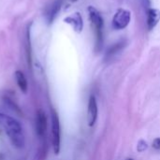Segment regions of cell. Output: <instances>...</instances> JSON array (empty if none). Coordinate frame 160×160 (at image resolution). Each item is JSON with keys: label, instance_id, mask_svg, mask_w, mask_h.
<instances>
[{"label": "cell", "instance_id": "obj_4", "mask_svg": "<svg viewBox=\"0 0 160 160\" xmlns=\"http://www.w3.org/2000/svg\"><path fill=\"white\" fill-rule=\"evenodd\" d=\"M131 13L128 9L118 8L112 18V26L116 30L125 29L130 22Z\"/></svg>", "mask_w": 160, "mask_h": 160}, {"label": "cell", "instance_id": "obj_7", "mask_svg": "<svg viewBox=\"0 0 160 160\" xmlns=\"http://www.w3.org/2000/svg\"><path fill=\"white\" fill-rule=\"evenodd\" d=\"M64 22L72 26L76 33H81L83 28V21L80 12H74L64 19Z\"/></svg>", "mask_w": 160, "mask_h": 160}, {"label": "cell", "instance_id": "obj_6", "mask_svg": "<svg viewBox=\"0 0 160 160\" xmlns=\"http://www.w3.org/2000/svg\"><path fill=\"white\" fill-rule=\"evenodd\" d=\"M98 103L97 99L94 96H91L88 101V109H87V121L88 126L93 127L98 119Z\"/></svg>", "mask_w": 160, "mask_h": 160}, {"label": "cell", "instance_id": "obj_3", "mask_svg": "<svg viewBox=\"0 0 160 160\" xmlns=\"http://www.w3.org/2000/svg\"><path fill=\"white\" fill-rule=\"evenodd\" d=\"M52 143L55 155L60 153L61 149V126L59 117L55 111H52Z\"/></svg>", "mask_w": 160, "mask_h": 160}, {"label": "cell", "instance_id": "obj_1", "mask_svg": "<svg viewBox=\"0 0 160 160\" xmlns=\"http://www.w3.org/2000/svg\"><path fill=\"white\" fill-rule=\"evenodd\" d=\"M0 126L5 130L6 134L8 135L9 141L11 142L14 147L16 148L23 147L25 142L24 134L22 126L16 119L5 113H0Z\"/></svg>", "mask_w": 160, "mask_h": 160}, {"label": "cell", "instance_id": "obj_14", "mask_svg": "<svg viewBox=\"0 0 160 160\" xmlns=\"http://www.w3.org/2000/svg\"><path fill=\"white\" fill-rule=\"evenodd\" d=\"M152 146L156 150H160V138H157V139L154 140Z\"/></svg>", "mask_w": 160, "mask_h": 160}, {"label": "cell", "instance_id": "obj_16", "mask_svg": "<svg viewBox=\"0 0 160 160\" xmlns=\"http://www.w3.org/2000/svg\"><path fill=\"white\" fill-rule=\"evenodd\" d=\"M72 2H75V1H77V0H71Z\"/></svg>", "mask_w": 160, "mask_h": 160}, {"label": "cell", "instance_id": "obj_2", "mask_svg": "<svg viewBox=\"0 0 160 160\" xmlns=\"http://www.w3.org/2000/svg\"><path fill=\"white\" fill-rule=\"evenodd\" d=\"M88 14L91 23L95 29V35H96L95 51L96 52H99L103 47V25H104L103 18L100 12L92 6L88 7Z\"/></svg>", "mask_w": 160, "mask_h": 160}, {"label": "cell", "instance_id": "obj_13", "mask_svg": "<svg viewBox=\"0 0 160 160\" xmlns=\"http://www.w3.org/2000/svg\"><path fill=\"white\" fill-rule=\"evenodd\" d=\"M147 149H148V143H147V142L144 141V140H140L138 142V144H137V151L139 153H143Z\"/></svg>", "mask_w": 160, "mask_h": 160}, {"label": "cell", "instance_id": "obj_12", "mask_svg": "<svg viewBox=\"0 0 160 160\" xmlns=\"http://www.w3.org/2000/svg\"><path fill=\"white\" fill-rule=\"evenodd\" d=\"M25 55L26 61L29 67L32 65V46H31V38H30V28H27L26 38H25Z\"/></svg>", "mask_w": 160, "mask_h": 160}, {"label": "cell", "instance_id": "obj_10", "mask_svg": "<svg viewBox=\"0 0 160 160\" xmlns=\"http://www.w3.org/2000/svg\"><path fill=\"white\" fill-rule=\"evenodd\" d=\"M125 45H126L125 40H121V41H119L117 43H114L112 46H111L110 49L105 53V58H104L105 61H110L111 59H112L124 48Z\"/></svg>", "mask_w": 160, "mask_h": 160}, {"label": "cell", "instance_id": "obj_11", "mask_svg": "<svg viewBox=\"0 0 160 160\" xmlns=\"http://www.w3.org/2000/svg\"><path fill=\"white\" fill-rule=\"evenodd\" d=\"M15 78H16V82H17V84H18L20 90L22 93H26L28 90V82H27V80H26L23 72L21 70H17L15 72Z\"/></svg>", "mask_w": 160, "mask_h": 160}, {"label": "cell", "instance_id": "obj_15", "mask_svg": "<svg viewBox=\"0 0 160 160\" xmlns=\"http://www.w3.org/2000/svg\"><path fill=\"white\" fill-rule=\"evenodd\" d=\"M126 160H133L132 158H128V159H126Z\"/></svg>", "mask_w": 160, "mask_h": 160}, {"label": "cell", "instance_id": "obj_5", "mask_svg": "<svg viewBox=\"0 0 160 160\" xmlns=\"http://www.w3.org/2000/svg\"><path fill=\"white\" fill-rule=\"evenodd\" d=\"M35 129L37 135L41 138L45 135L47 130V117L45 112L42 110H39L36 115L35 121Z\"/></svg>", "mask_w": 160, "mask_h": 160}, {"label": "cell", "instance_id": "obj_9", "mask_svg": "<svg viewBox=\"0 0 160 160\" xmlns=\"http://www.w3.org/2000/svg\"><path fill=\"white\" fill-rule=\"evenodd\" d=\"M160 22V10L158 8L147 9V27L149 30L154 29Z\"/></svg>", "mask_w": 160, "mask_h": 160}, {"label": "cell", "instance_id": "obj_8", "mask_svg": "<svg viewBox=\"0 0 160 160\" xmlns=\"http://www.w3.org/2000/svg\"><path fill=\"white\" fill-rule=\"evenodd\" d=\"M63 2L64 0H54L46 9V20L49 23H52L53 21L56 19L61 8H62V5H63Z\"/></svg>", "mask_w": 160, "mask_h": 160}]
</instances>
